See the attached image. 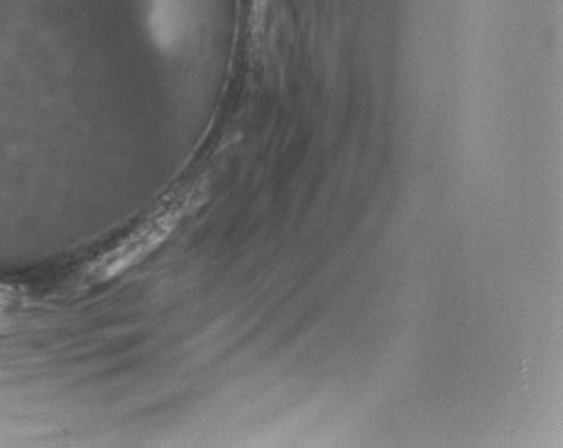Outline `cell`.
<instances>
[{
  "mask_svg": "<svg viewBox=\"0 0 563 448\" xmlns=\"http://www.w3.org/2000/svg\"><path fill=\"white\" fill-rule=\"evenodd\" d=\"M146 20L154 42L174 48L188 37L195 20L191 0H148Z\"/></svg>",
  "mask_w": 563,
  "mask_h": 448,
  "instance_id": "cell-2",
  "label": "cell"
},
{
  "mask_svg": "<svg viewBox=\"0 0 563 448\" xmlns=\"http://www.w3.org/2000/svg\"><path fill=\"white\" fill-rule=\"evenodd\" d=\"M177 223H179V214L174 212L146 221V224L140 228L132 229L131 234L123 237L114 248L97 258L91 266V276L95 280L108 281L128 272L131 267L137 266L143 258L148 257L154 249L159 248L174 232Z\"/></svg>",
  "mask_w": 563,
  "mask_h": 448,
  "instance_id": "cell-1",
  "label": "cell"
}]
</instances>
